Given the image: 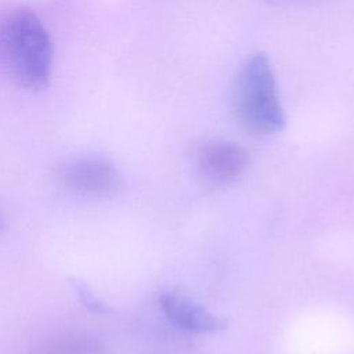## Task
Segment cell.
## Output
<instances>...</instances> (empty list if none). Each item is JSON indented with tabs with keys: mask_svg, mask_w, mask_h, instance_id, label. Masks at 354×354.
Segmentation results:
<instances>
[{
	"mask_svg": "<svg viewBox=\"0 0 354 354\" xmlns=\"http://www.w3.org/2000/svg\"><path fill=\"white\" fill-rule=\"evenodd\" d=\"M0 227H1V221H0Z\"/></svg>",
	"mask_w": 354,
	"mask_h": 354,
	"instance_id": "cell-8",
	"label": "cell"
},
{
	"mask_svg": "<svg viewBox=\"0 0 354 354\" xmlns=\"http://www.w3.org/2000/svg\"><path fill=\"white\" fill-rule=\"evenodd\" d=\"M248 162L245 148L231 140H210L198 152L199 170L213 183L236 180L245 171Z\"/></svg>",
	"mask_w": 354,
	"mask_h": 354,
	"instance_id": "cell-4",
	"label": "cell"
},
{
	"mask_svg": "<svg viewBox=\"0 0 354 354\" xmlns=\"http://www.w3.org/2000/svg\"><path fill=\"white\" fill-rule=\"evenodd\" d=\"M159 306L173 324L189 332L216 333L227 326L224 319L177 290L163 292L159 296Z\"/></svg>",
	"mask_w": 354,
	"mask_h": 354,
	"instance_id": "cell-5",
	"label": "cell"
},
{
	"mask_svg": "<svg viewBox=\"0 0 354 354\" xmlns=\"http://www.w3.org/2000/svg\"><path fill=\"white\" fill-rule=\"evenodd\" d=\"M71 285H72V288H73L76 296L79 297L82 306H83L87 311H90V313H93V314H108V313L112 311L111 307H108L106 303H104L102 300H100V299L95 296V293H94L86 283H83V282H80V281H77V279H72V281H71Z\"/></svg>",
	"mask_w": 354,
	"mask_h": 354,
	"instance_id": "cell-7",
	"label": "cell"
},
{
	"mask_svg": "<svg viewBox=\"0 0 354 354\" xmlns=\"http://www.w3.org/2000/svg\"><path fill=\"white\" fill-rule=\"evenodd\" d=\"M61 183L69 189L93 196L115 195L122 185V177L115 163L100 153H82L61 163Z\"/></svg>",
	"mask_w": 354,
	"mask_h": 354,
	"instance_id": "cell-3",
	"label": "cell"
},
{
	"mask_svg": "<svg viewBox=\"0 0 354 354\" xmlns=\"http://www.w3.org/2000/svg\"><path fill=\"white\" fill-rule=\"evenodd\" d=\"M234 106L239 123L254 136L283 130L286 118L272 64L264 53H254L242 64L234 88Z\"/></svg>",
	"mask_w": 354,
	"mask_h": 354,
	"instance_id": "cell-2",
	"label": "cell"
},
{
	"mask_svg": "<svg viewBox=\"0 0 354 354\" xmlns=\"http://www.w3.org/2000/svg\"><path fill=\"white\" fill-rule=\"evenodd\" d=\"M54 47L41 19L29 8H15L0 19V66L21 88L48 86Z\"/></svg>",
	"mask_w": 354,
	"mask_h": 354,
	"instance_id": "cell-1",
	"label": "cell"
},
{
	"mask_svg": "<svg viewBox=\"0 0 354 354\" xmlns=\"http://www.w3.org/2000/svg\"><path fill=\"white\" fill-rule=\"evenodd\" d=\"M36 354H108V348L100 339L77 332L46 340Z\"/></svg>",
	"mask_w": 354,
	"mask_h": 354,
	"instance_id": "cell-6",
	"label": "cell"
}]
</instances>
